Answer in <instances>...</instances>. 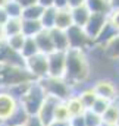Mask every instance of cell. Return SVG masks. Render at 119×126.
<instances>
[{"instance_id":"44dd1931","label":"cell","mask_w":119,"mask_h":126,"mask_svg":"<svg viewBox=\"0 0 119 126\" xmlns=\"http://www.w3.org/2000/svg\"><path fill=\"white\" fill-rule=\"evenodd\" d=\"M85 6L91 13H109L110 4L109 0H85Z\"/></svg>"},{"instance_id":"7402d4cb","label":"cell","mask_w":119,"mask_h":126,"mask_svg":"<svg viewBox=\"0 0 119 126\" xmlns=\"http://www.w3.org/2000/svg\"><path fill=\"white\" fill-rule=\"evenodd\" d=\"M44 30L40 21H28V19H22V34L24 37H35L38 32Z\"/></svg>"},{"instance_id":"d4e9b609","label":"cell","mask_w":119,"mask_h":126,"mask_svg":"<svg viewBox=\"0 0 119 126\" xmlns=\"http://www.w3.org/2000/svg\"><path fill=\"white\" fill-rule=\"evenodd\" d=\"M56 7H46L43 10V15L40 18V22L44 30H52L55 27V18H56Z\"/></svg>"},{"instance_id":"ffe728a7","label":"cell","mask_w":119,"mask_h":126,"mask_svg":"<svg viewBox=\"0 0 119 126\" xmlns=\"http://www.w3.org/2000/svg\"><path fill=\"white\" fill-rule=\"evenodd\" d=\"M28 113L25 111V109L19 104L18 107H16V110L12 113V116L3 123V126H24L25 125V122H27V119H28Z\"/></svg>"},{"instance_id":"7a4b0ae2","label":"cell","mask_w":119,"mask_h":126,"mask_svg":"<svg viewBox=\"0 0 119 126\" xmlns=\"http://www.w3.org/2000/svg\"><path fill=\"white\" fill-rule=\"evenodd\" d=\"M35 81L24 66L0 64V90H7L16 84Z\"/></svg>"},{"instance_id":"b9f144b4","label":"cell","mask_w":119,"mask_h":126,"mask_svg":"<svg viewBox=\"0 0 119 126\" xmlns=\"http://www.w3.org/2000/svg\"><path fill=\"white\" fill-rule=\"evenodd\" d=\"M53 1L55 0H37V3L41 6V7H53Z\"/></svg>"},{"instance_id":"e575fe53","label":"cell","mask_w":119,"mask_h":126,"mask_svg":"<svg viewBox=\"0 0 119 126\" xmlns=\"http://www.w3.org/2000/svg\"><path fill=\"white\" fill-rule=\"evenodd\" d=\"M107 22L119 32V9H110L107 13Z\"/></svg>"},{"instance_id":"bcb514c9","label":"cell","mask_w":119,"mask_h":126,"mask_svg":"<svg viewBox=\"0 0 119 126\" xmlns=\"http://www.w3.org/2000/svg\"><path fill=\"white\" fill-rule=\"evenodd\" d=\"M7 1H9V0H0V9H3V7L7 4Z\"/></svg>"},{"instance_id":"ac0fdd59","label":"cell","mask_w":119,"mask_h":126,"mask_svg":"<svg viewBox=\"0 0 119 126\" xmlns=\"http://www.w3.org/2000/svg\"><path fill=\"white\" fill-rule=\"evenodd\" d=\"M118 34L119 32L116 31L109 22H106V25L103 27V30H101L100 34L96 37V40L93 41V46H100V47H103V46H106L112 38H115Z\"/></svg>"},{"instance_id":"f6af8a7d","label":"cell","mask_w":119,"mask_h":126,"mask_svg":"<svg viewBox=\"0 0 119 126\" xmlns=\"http://www.w3.org/2000/svg\"><path fill=\"white\" fill-rule=\"evenodd\" d=\"M6 40V35H4V30H3V27L0 25V41H4Z\"/></svg>"},{"instance_id":"4316f807","label":"cell","mask_w":119,"mask_h":126,"mask_svg":"<svg viewBox=\"0 0 119 126\" xmlns=\"http://www.w3.org/2000/svg\"><path fill=\"white\" fill-rule=\"evenodd\" d=\"M101 48L107 57H110L113 60H119V34L115 38H112L106 46H103Z\"/></svg>"},{"instance_id":"ab89813d","label":"cell","mask_w":119,"mask_h":126,"mask_svg":"<svg viewBox=\"0 0 119 126\" xmlns=\"http://www.w3.org/2000/svg\"><path fill=\"white\" fill-rule=\"evenodd\" d=\"M53 7H56V9H65V7H68V0H55L53 1Z\"/></svg>"},{"instance_id":"836d02e7","label":"cell","mask_w":119,"mask_h":126,"mask_svg":"<svg viewBox=\"0 0 119 126\" xmlns=\"http://www.w3.org/2000/svg\"><path fill=\"white\" fill-rule=\"evenodd\" d=\"M84 120H85V126H101L103 122H101V116L91 111V110H87L84 113Z\"/></svg>"},{"instance_id":"4fadbf2b","label":"cell","mask_w":119,"mask_h":126,"mask_svg":"<svg viewBox=\"0 0 119 126\" xmlns=\"http://www.w3.org/2000/svg\"><path fill=\"white\" fill-rule=\"evenodd\" d=\"M35 44H37V48L40 53L43 54H50L55 51V47H53V43H52V37H50V32L49 30H43L41 32H38L35 37Z\"/></svg>"},{"instance_id":"4dcf8cb0","label":"cell","mask_w":119,"mask_h":126,"mask_svg":"<svg viewBox=\"0 0 119 126\" xmlns=\"http://www.w3.org/2000/svg\"><path fill=\"white\" fill-rule=\"evenodd\" d=\"M32 82V81H31ZM31 82H22V84H16V85H13V87H10V88H7L6 91H9L10 95H13L18 101L24 97V94L28 91V88H30Z\"/></svg>"},{"instance_id":"cb8c5ba5","label":"cell","mask_w":119,"mask_h":126,"mask_svg":"<svg viewBox=\"0 0 119 126\" xmlns=\"http://www.w3.org/2000/svg\"><path fill=\"white\" fill-rule=\"evenodd\" d=\"M43 10L44 7H41L38 3L28 6L25 9H22V15H21V19H28V21H40L41 15H43Z\"/></svg>"},{"instance_id":"f35d334b","label":"cell","mask_w":119,"mask_h":126,"mask_svg":"<svg viewBox=\"0 0 119 126\" xmlns=\"http://www.w3.org/2000/svg\"><path fill=\"white\" fill-rule=\"evenodd\" d=\"M22 9H25V7H28V6H32V4H35L37 3V0H15Z\"/></svg>"},{"instance_id":"1f68e13d","label":"cell","mask_w":119,"mask_h":126,"mask_svg":"<svg viewBox=\"0 0 119 126\" xmlns=\"http://www.w3.org/2000/svg\"><path fill=\"white\" fill-rule=\"evenodd\" d=\"M3 9H4V12L7 13L9 18H21V15H22V7L15 0H9L7 4Z\"/></svg>"},{"instance_id":"7bdbcfd3","label":"cell","mask_w":119,"mask_h":126,"mask_svg":"<svg viewBox=\"0 0 119 126\" xmlns=\"http://www.w3.org/2000/svg\"><path fill=\"white\" fill-rule=\"evenodd\" d=\"M47 126H69V122H56V120H53L50 125Z\"/></svg>"},{"instance_id":"52a82bcc","label":"cell","mask_w":119,"mask_h":126,"mask_svg":"<svg viewBox=\"0 0 119 126\" xmlns=\"http://www.w3.org/2000/svg\"><path fill=\"white\" fill-rule=\"evenodd\" d=\"M66 37H68V43H69V48H77V50H84L88 48L90 46H93V41L87 37L85 31L79 27H69L66 30Z\"/></svg>"},{"instance_id":"3957f363","label":"cell","mask_w":119,"mask_h":126,"mask_svg":"<svg viewBox=\"0 0 119 126\" xmlns=\"http://www.w3.org/2000/svg\"><path fill=\"white\" fill-rule=\"evenodd\" d=\"M41 88L44 90L46 95L53 97L59 101H66L71 95L75 94L74 88L63 79V78H52V76H46L44 79L38 81Z\"/></svg>"},{"instance_id":"7c38bea8","label":"cell","mask_w":119,"mask_h":126,"mask_svg":"<svg viewBox=\"0 0 119 126\" xmlns=\"http://www.w3.org/2000/svg\"><path fill=\"white\" fill-rule=\"evenodd\" d=\"M58 103H59V100L46 95V100L43 101L40 110L37 111V117L41 120V123L44 126L50 125L53 122V113H55V107H56Z\"/></svg>"},{"instance_id":"83f0119b","label":"cell","mask_w":119,"mask_h":126,"mask_svg":"<svg viewBox=\"0 0 119 126\" xmlns=\"http://www.w3.org/2000/svg\"><path fill=\"white\" fill-rule=\"evenodd\" d=\"M71 116H69V111L66 109V104L65 101H59L55 107V113H53V120L56 122H69Z\"/></svg>"},{"instance_id":"ee69618b","label":"cell","mask_w":119,"mask_h":126,"mask_svg":"<svg viewBox=\"0 0 119 126\" xmlns=\"http://www.w3.org/2000/svg\"><path fill=\"white\" fill-rule=\"evenodd\" d=\"M110 9H119V0H109Z\"/></svg>"},{"instance_id":"ba28073f","label":"cell","mask_w":119,"mask_h":126,"mask_svg":"<svg viewBox=\"0 0 119 126\" xmlns=\"http://www.w3.org/2000/svg\"><path fill=\"white\" fill-rule=\"evenodd\" d=\"M65 63H66V51H53V53L47 54V67H49L47 76L63 78Z\"/></svg>"},{"instance_id":"f1b7e54d","label":"cell","mask_w":119,"mask_h":126,"mask_svg":"<svg viewBox=\"0 0 119 126\" xmlns=\"http://www.w3.org/2000/svg\"><path fill=\"white\" fill-rule=\"evenodd\" d=\"M75 94L81 98V101L85 104V107H87V109H90V107H91V104H93V103L96 101V98H97V95H96V93H94L93 87L82 88L81 91H78V93H75Z\"/></svg>"},{"instance_id":"2e32d148","label":"cell","mask_w":119,"mask_h":126,"mask_svg":"<svg viewBox=\"0 0 119 126\" xmlns=\"http://www.w3.org/2000/svg\"><path fill=\"white\" fill-rule=\"evenodd\" d=\"M69 27H72V16H71V9H58L56 10V18H55V27L62 31H66Z\"/></svg>"},{"instance_id":"8fae6325","label":"cell","mask_w":119,"mask_h":126,"mask_svg":"<svg viewBox=\"0 0 119 126\" xmlns=\"http://www.w3.org/2000/svg\"><path fill=\"white\" fill-rule=\"evenodd\" d=\"M0 64H13V66L25 67V60L19 53L9 48L6 41H0Z\"/></svg>"},{"instance_id":"e0dca14e","label":"cell","mask_w":119,"mask_h":126,"mask_svg":"<svg viewBox=\"0 0 119 126\" xmlns=\"http://www.w3.org/2000/svg\"><path fill=\"white\" fill-rule=\"evenodd\" d=\"M90 15H91V12L87 9L85 4L84 6H79V7H75V9H71L72 25L79 27V28H84L85 24H87V21H88Z\"/></svg>"},{"instance_id":"d590c367","label":"cell","mask_w":119,"mask_h":126,"mask_svg":"<svg viewBox=\"0 0 119 126\" xmlns=\"http://www.w3.org/2000/svg\"><path fill=\"white\" fill-rule=\"evenodd\" d=\"M24 126H44V125L37 117V114H32V116H28V119H27V122H25Z\"/></svg>"},{"instance_id":"d6a6232c","label":"cell","mask_w":119,"mask_h":126,"mask_svg":"<svg viewBox=\"0 0 119 126\" xmlns=\"http://www.w3.org/2000/svg\"><path fill=\"white\" fill-rule=\"evenodd\" d=\"M109 104H110V101H107V100H104V98H100V97H97L96 98V101L91 104V107H90L88 110L91 111H94V113H97V114H103L104 113V110L109 107Z\"/></svg>"},{"instance_id":"30bf717a","label":"cell","mask_w":119,"mask_h":126,"mask_svg":"<svg viewBox=\"0 0 119 126\" xmlns=\"http://www.w3.org/2000/svg\"><path fill=\"white\" fill-rule=\"evenodd\" d=\"M106 22H107V15L106 13H91L85 27L82 30L85 31V34H87V37L90 40L94 41L96 37L103 30V27L106 25Z\"/></svg>"},{"instance_id":"f546056e","label":"cell","mask_w":119,"mask_h":126,"mask_svg":"<svg viewBox=\"0 0 119 126\" xmlns=\"http://www.w3.org/2000/svg\"><path fill=\"white\" fill-rule=\"evenodd\" d=\"M6 44L9 46V48H12L13 51L19 53L22 46H24V41H25V37L24 34H16V35H12V37H7L6 40Z\"/></svg>"},{"instance_id":"8992f818","label":"cell","mask_w":119,"mask_h":126,"mask_svg":"<svg viewBox=\"0 0 119 126\" xmlns=\"http://www.w3.org/2000/svg\"><path fill=\"white\" fill-rule=\"evenodd\" d=\"M93 90L97 97L104 98L107 101H116L119 98V91H118V85L115 84V81L107 79V78H101L99 81H96L93 84Z\"/></svg>"},{"instance_id":"8d00e7d4","label":"cell","mask_w":119,"mask_h":126,"mask_svg":"<svg viewBox=\"0 0 119 126\" xmlns=\"http://www.w3.org/2000/svg\"><path fill=\"white\" fill-rule=\"evenodd\" d=\"M69 126H85V120H84V114L82 116H75L69 119Z\"/></svg>"},{"instance_id":"d6986e66","label":"cell","mask_w":119,"mask_h":126,"mask_svg":"<svg viewBox=\"0 0 119 126\" xmlns=\"http://www.w3.org/2000/svg\"><path fill=\"white\" fill-rule=\"evenodd\" d=\"M118 114H119V103L116 100V101H112L109 104V107L104 110V113L101 114L103 125L116 126V123H118Z\"/></svg>"},{"instance_id":"60d3db41","label":"cell","mask_w":119,"mask_h":126,"mask_svg":"<svg viewBox=\"0 0 119 126\" xmlns=\"http://www.w3.org/2000/svg\"><path fill=\"white\" fill-rule=\"evenodd\" d=\"M9 21V16H7V13L4 12V9H0V25L3 27L6 22Z\"/></svg>"},{"instance_id":"5bb4252c","label":"cell","mask_w":119,"mask_h":126,"mask_svg":"<svg viewBox=\"0 0 119 126\" xmlns=\"http://www.w3.org/2000/svg\"><path fill=\"white\" fill-rule=\"evenodd\" d=\"M49 32H50V37H52L55 51H68L69 50L66 31H62V30H58V28H52V30H49Z\"/></svg>"},{"instance_id":"9c48e42d","label":"cell","mask_w":119,"mask_h":126,"mask_svg":"<svg viewBox=\"0 0 119 126\" xmlns=\"http://www.w3.org/2000/svg\"><path fill=\"white\" fill-rule=\"evenodd\" d=\"M19 106V101L10 95L9 91L6 90H0V123H3L12 116V113L16 110V107Z\"/></svg>"},{"instance_id":"9a60e30c","label":"cell","mask_w":119,"mask_h":126,"mask_svg":"<svg viewBox=\"0 0 119 126\" xmlns=\"http://www.w3.org/2000/svg\"><path fill=\"white\" fill-rule=\"evenodd\" d=\"M65 104H66V109H68V111H69V116H71V117L82 116V114L88 110V109L85 107V104L81 101V98H79L77 94L71 95V97L65 101Z\"/></svg>"},{"instance_id":"c3c4849f","label":"cell","mask_w":119,"mask_h":126,"mask_svg":"<svg viewBox=\"0 0 119 126\" xmlns=\"http://www.w3.org/2000/svg\"><path fill=\"white\" fill-rule=\"evenodd\" d=\"M101 126H109V125H101Z\"/></svg>"},{"instance_id":"7dc6e473","label":"cell","mask_w":119,"mask_h":126,"mask_svg":"<svg viewBox=\"0 0 119 126\" xmlns=\"http://www.w3.org/2000/svg\"><path fill=\"white\" fill-rule=\"evenodd\" d=\"M118 103H119V98H118ZM116 126H119V114H118V123H116Z\"/></svg>"},{"instance_id":"74e56055","label":"cell","mask_w":119,"mask_h":126,"mask_svg":"<svg viewBox=\"0 0 119 126\" xmlns=\"http://www.w3.org/2000/svg\"><path fill=\"white\" fill-rule=\"evenodd\" d=\"M84 4H85V0H68V9H75Z\"/></svg>"},{"instance_id":"6da1fadb","label":"cell","mask_w":119,"mask_h":126,"mask_svg":"<svg viewBox=\"0 0 119 126\" xmlns=\"http://www.w3.org/2000/svg\"><path fill=\"white\" fill-rule=\"evenodd\" d=\"M91 66H90L88 56L84 50L69 48L66 51V63H65V75L63 79L74 88L85 82L90 78Z\"/></svg>"},{"instance_id":"603a6c76","label":"cell","mask_w":119,"mask_h":126,"mask_svg":"<svg viewBox=\"0 0 119 126\" xmlns=\"http://www.w3.org/2000/svg\"><path fill=\"white\" fill-rule=\"evenodd\" d=\"M3 30H4L6 38L16 35V34H22V19L21 18H9V21L3 25Z\"/></svg>"},{"instance_id":"5b68a950","label":"cell","mask_w":119,"mask_h":126,"mask_svg":"<svg viewBox=\"0 0 119 126\" xmlns=\"http://www.w3.org/2000/svg\"><path fill=\"white\" fill-rule=\"evenodd\" d=\"M25 69L30 72V75L35 79H44L49 75V67H47V54L43 53H37L34 56H31L28 59H25Z\"/></svg>"},{"instance_id":"484cf974","label":"cell","mask_w":119,"mask_h":126,"mask_svg":"<svg viewBox=\"0 0 119 126\" xmlns=\"http://www.w3.org/2000/svg\"><path fill=\"white\" fill-rule=\"evenodd\" d=\"M37 53H40V51H38V48H37L35 40H34L32 37H25L24 46H22V48H21V51H19V54L22 56V59L25 60V59H28L31 56L37 54Z\"/></svg>"},{"instance_id":"277c9868","label":"cell","mask_w":119,"mask_h":126,"mask_svg":"<svg viewBox=\"0 0 119 126\" xmlns=\"http://www.w3.org/2000/svg\"><path fill=\"white\" fill-rule=\"evenodd\" d=\"M44 100H46V93L41 88L40 82L38 81H32L28 91L19 100V104L25 109V111L30 116H32V114H37V111L40 110V107H41Z\"/></svg>"},{"instance_id":"681fc988","label":"cell","mask_w":119,"mask_h":126,"mask_svg":"<svg viewBox=\"0 0 119 126\" xmlns=\"http://www.w3.org/2000/svg\"><path fill=\"white\" fill-rule=\"evenodd\" d=\"M0 126H1V123H0Z\"/></svg>"}]
</instances>
